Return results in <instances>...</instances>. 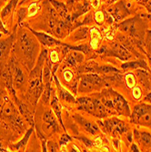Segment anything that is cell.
I'll use <instances>...</instances> for the list:
<instances>
[{"mask_svg": "<svg viewBox=\"0 0 151 152\" xmlns=\"http://www.w3.org/2000/svg\"><path fill=\"white\" fill-rule=\"evenodd\" d=\"M26 27L28 28L33 34L34 36L36 37V39L38 40V42L42 45L44 48H55L57 46H59V45H62L63 42H61V41L56 39L55 37L46 34V33H43V32H38V31H36L34 29H32L30 26H26Z\"/></svg>", "mask_w": 151, "mask_h": 152, "instance_id": "5bb4252c", "label": "cell"}, {"mask_svg": "<svg viewBox=\"0 0 151 152\" xmlns=\"http://www.w3.org/2000/svg\"><path fill=\"white\" fill-rule=\"evenodd\" d=\"M53 80L55 82V86H56L57 93L58 94V96L61 100L67 103H77V100L74 98V96L61 85V83L58 80V77L56 76V74L53 75Z\"/></svg>", "mask_w": 151, "mask_h": 152, "instance_id": "ac0fdd59", "label": "cell"}, {"mask_svg": "<svg viewBox=\"0 0 151 152\" xmlns=\"http://www.w3.org/2000/svg\"><path fill=\"white\" fill-rule=\"evenodd\" d=\"M43 123L46 131H50L51 133H58L60 131L57 116L54 115L53 110H47L45 112L43 116Z\"/></svg>", "mask_w": 151, "mask_h": 152, "instance_id": "e0dca14e", "label": "cell"}, {"mask_svg": "<svg viewBox=\"0 0 151 152\" xmlns=\"http://www.w3.org/2000/svg\"><path fill=\"white\" fill-rule=\"evenodd\" d=\"M90 5L94 8H98L100 7V0H90Z\"/></svg>", "mask_w": 151, "mask_h": 152, "instance_id": "74e56055", "label": "cell"}, {"mask_svg": "<svg viewBox=\"0 0 151 152\" xmlns=\"http://www.w3.org/2000/svg\"><path fill=\"white\" fill-rule=\"evenodd\" d=\"M130 151H136V152H139V151H141L139 147L138 146L136 142H131V145H130Z\"/></svg>", "mask_w": 151, "mask_h": 152, "instance_id": "8d00e7d4", "label": "cell"}, {"mask_svg": "<svg viewBox=\"0 0 151 152\" xmlns=\"http://www.w3.org/2000/svg\"><path fill=\"white\" fill-rule=\"evenodd\" d=\"M133 137L136 143L140 146L143 151H151V133L147 131H139V129H134Z\"/></svg>", "mask_w": 151, "mask_h": 152, "instance_id": "9a60e30c", "label": "cell"}, {"mask_svg": "<svg viewBox=\"0 0 151 152\" xmlns=\"http://www.w3.org/2000/svg\"><path fill=\"white\" fill-rule=\"evenodd\" d=\"M61 148L60 146L56 143L55 141H47V151H52V152H56V151H60Z\"/></svg>", "mask_w": 151, "mask_h": 152, "instance_id": "836d02e7", "label": "cell"}, {"mask_svg": "<svg viewBox=\"0 0 151 152\" xmlns=\"http://www.w3.org/2000/svg\"><path fill=\"white\" fill-rule=\"evenodd\" d=\"M9 68H10V73L12 77V82H13V86L14 88L16 90L17 89H21L25 83L26 81V74L24 73L22 67L20 66V63L18 61L16 57L12 55L11 58H9L8 61Z\"/></svg>", "mask_w": 151, "mask_h": 152, "instance_id": "8fae6325", "label": "cell"}, {"mask_svg": "<svg viewBox=\"0 0 151 152\" xmlns=\"http://www.w3.org/2000/svg\"><path fill=\"white\" fill-rule=\"evenodd\" d=\"M73 118L77 121L78 125L85 131H87L88 134L92 136H96L100 132V129L97 124H95L94 122L85 118L84 117H82L78 114H76L73 116Z\"/></svg>", "mask_w": 151, "mask_h": 152, "instance_id": "2e32d148", "label": "cell"}, {"mask_svg": "<svg viewBox=\"0 0 151 152\" xmlns=\"http://www.w3.org/2000/svg\"><path fill=\"white\" fill-rule=\"evenodd\" d=\"M109 84L104 77L97 73H83L79 77L77 92L93 93L102 90Z\"/></svg>", "mask_w": 151, "mask_h": 152, "instance_id": "277c9868", "label": "cell"}, {"mask_svg": "<svg viewBox=\"0 0 151 152\" xmlns=\"http://www.w3.org/2000/svg\"><path fill=\"white\" fill-rule=\"evenodd\" d=\"M38 4L37 3H32L28 8H27V17H32L35 14H36L37 10H38Z\"/></svg>", "mask_w": 151, "mask_h": 152, "instance_id": "e575fe53", "label": "cell"}, {"mask_svg": "<svg viewBox=\"0 0 151 152\" xmlns=\"http://www.w3.org/2000/svg\"><path fill=\"white\" fill-rule=\"evenodd\" d=\"M144 7H145L147 8V12L151 14V0H148V1L147 2V4H146V5H145Z\"/></svg>", "mask_w": 151, "mask_h": 152, "instance_id": "f35d334b", "label": "cell"}, {"mask_svg": "<svg viewBox=\"0 0 151 152\" xmlns=\"http://www.w3.org/2000/svg\"><path fill=\"white\" fill-rule=\"evenodd\" d=\"M146 23L139 16L123 20L119 23L118 28L121 32L129 35L134 38L144 40L146 35Z\"/></svg>", "mask_w": 151, "mask_h": 152, "instance_id": "8992f818", "label": "cell"}, {"mask_svg": "<svg viewBox=\"0 0 151 152\" xmlns=\"http://www.w3.org/2000/svg\"><path fill=\"white\" fill-rule=\"evenodd\" d=\"M0 121L5 127L18 133H21L26 127L18 108L3 90H0Z\"/></svg>", "mask_w": 151, "mask_h": 152, "instance_id": "3957f363", "label": "cell"}, {"mask_svg": "<svg viewBox=\"0 0 151 152\" xmlns=\"http://www.w3.org/2000/svg\"><path fill=\"white\" fill-rule=\"evenodd\" d=\"M99 125L103 128V131L113 137H117L123 134H126L129 130L128 124L123 120L113 117L110 118H106L103 122H98Z\"/></svg>", "mask_w": 151, "mask_h": 152, "instance_id": "ba28073f", "label": "cell"}, {"mask_svg": "<svg viewBox=\"0 0 151 152\" xmlns=\"http://www.w3.org/2000/svg\"><path fill=\"white\" fill-rule=\"evenodd\" d=\"M93 19L98 26H102L107 20V13H104L101 10H97L93 15Z\"/></svg>", "mask_w": 151, "mask_h": 152, "instance_id": "f546056e", "label": "cell"}, {"mask_svg": "<svg viewBox=\"0 0 151 152\" xmlns=\"http://www.w3.org/2000/svg\"><path fill=\"white\" fill-rule=\"evenodd\" d=\"M84 59H85L84 53H82L80 51H77V50L69 49V51H68V53L66 54V56L64 58V61L67 66L77 67L78 65L83 63Z\"/></svg>", "mask_w": 151, "mask_h": 152, "instance_id": "ffe728a7", "label": "cell"}, {"mask_svg": "<svg viewBox=\"0 0 151 152\" xmlns=\"http://www.w3.org/2000/svg\"><path fill=\"white\" fill-rule=\"evenodd\" d=\"M0 32L3 33V34H5V35H10L9 31L6 28L5 26H4V24H3V20H2L1 17H0Z\"/></svg>", "mask_w": 151, "mask_h": 152, "instance_id": "d590c367", "label": "cell"}, {"mask_svg": "<svg viewBox=\"0 0 151 152\" xmlns=\"http://www.w3.org/2000/svg\"><path fill=\"white\" fill-rule=\"evenodd\" d=\"M77 103L79 110H83L98 118H105L109 115L107 109L98 98V95L96 96H81L77 99Z\"/></svg>", "mask_w": 151, "mask_h": 152, "instance_id": "5b68a950", "label": "cell"}, {"mask_svg": "<svg viewBox=\"0 0 151 152\" xmlns=\"http://www.w3.org/2000/svg\"><path fill=\"white\" fill-rule=\"evenodd\" d=\"M107 90L109 99H110L112 108L116 111L117 115L129 117L131 114V110L128 101L125 99L124 96L111 88H107Z\"/></svg>", "mask_w": 151, "mask_h": 152, "instance_id": "30bf717a", "label": "cell"}, {"mask_svg": "<svg viewBox=\"0 0 151 152\" xmlns=\"http://www.w3.org/2000/svg\"><path fill=\"white\" fill-rule=\"evenodd\" d=\"M18 3V0H10V2L2 9L1 13H0V17H1L2 20H6V18L11 15L13 11L17 7Z\"/></svg>", "mask_w": 151, "mask_h": 152, "instance_id": "83f0119b", "label": "cell"}, {"mask_svg": "<svg viewBox=\"0 0 151 152\" xmlns=\"http://www.w3.org/2000/svg\"><path fill=\"white\" fill-rule=\"evenodd\" d=\"M16 105L18 106V108L19 110L20 114L22 117L27 121V123L29 124L31 127H34V117H33V112L29 109V107H27L26 104L22 102L20 99H18L17 102H15Z\"/></svg>", "mask_w": 151, "mask_h": 152, "instance_id": "603a6c76", "label": "cell"}, {"mask_svg": "<svg viewBox=\"0 0 151 152\" xmlns=\"http://www.w3.org/2000/svg\"><path fill=\"white\" fill-rule=\"evenodd\" d=\"M48 57V51L44 48L38 55L36 62L30 71L28 77V87H27L26 99L32 106H36L38 102V99L41 96L44 90L43 83V67L46 62V59Z\"/></svg>", "mask_w": 151, "mask_h": 152, "instance_id": "7a4b0ae2", "label": "cell"}, {"mask_svg": "<svg viewBox=\"0 0 151 152\" xmlns=\"http://www.w3.org/2000/svg\"><path fill=\"white\" fill-rule=\"evenodd\" d=\"M129 118L131 123L151 129V105L147 103L136 105Z\"/></svg>", "mask_w": 151, "mask_h": 152, "instance_id": "52a82bcc", "label": "cell"}, {"mask_svg": "<svg viewBox=\"0 0 151 152\" xmlns=\"http://www.w3.org/2000/svg\"><path fill=\"white\" fill-rule=\"evenodd\" d=\"M72 141V137L69 136L68 134L65 133L63 135H61V137H60V140H59V146L60 148H64L65 146H66L69 142Z\"/></svg>", "mask_w": 151, "mask_h": 152, "instance_id": "d6a6232c", "label": "cell"}, {"mask_svg": "<svg viewBox=\"0 0 151 152\" xmlns=\"http://www.w3.org/2000/svg\"><path fill=\"white\" fill-rule=\"evenodd\" d=\"M75 139H77V140H78L79 141H81L82 143H83L86 147H88V148H93V147L96 145V143H95L94 141L90 140L89 139H88V137H85V136H81V135H79V136H75Z\"/></svg>", "mask_w": 151, "mask_h": 152, "instance_id": "1f68e13d", "label": "cell"}, {"mask_svg": "<svg viewBox=\"0 0 151 152\" xmlns=\"http://www.w3.org/2000/svg\"><path fill=\"white\" fill-rule=\"evenodd\" d=\"M146 18H147V19H149V20L151 21V14H147V15L146 16Z\"/></svg>", "mask_w": 151, "mask_h": 152, "instance_id": "b9f144b4", "label": "cell"}, {"mask_svg": "<svg viewBox=\"0 0 151 152\" xmlns=\"http://www.w3.org/2000/svg\"><path fill=\"white\" fill-rule=\"evenodd\" d=\"M50 106H51V108L53 110L54 114L57 116L59 123L61 124V126L63 128L64 130H66L65 129V126H64V123H63V119H62V115H61V106H60V103H59V100H58V96L57 95V90L54 89L52 88L51 89V96H50Z\"/></svg>", "mask_w": 151, "mask_h": 152, "instance_id": "44dd1931", "label": "cell"}, {"mask_svg": "<svg viewBox=\"0 0 151 152\" xmlns=\"http://www.w3.org/2000/svg\"><path fill=\"white\" fill-rule=\"evenodd\" d=\"M121 68L124 70H129V69H143L146 71H149V66L147 65V63L143 60H135V61H127L125 63H123L121 65Z\"/></svg>", "mask_w": 151, "mask_h": 152, "instance_id": "cb8c5ba5", "label": "cell"}, {"mask_svg": "<svg viewBox=\"0 0 151 152\" xmlns=\"http://www.w3.org/2000/svg\"><path fill=\"white\" fill-rule=\"evenodd\" d=\"M145 99H146V100H148V99H149V100H151V92H150V93H148V95L146 96Z\"/></svg>", "mask_w": 151, "mask_h": 152, "instance_id": "60d3db41", "label": "cell"}, {"mask_svg": "<svg viewBox=\"0 0 151 152\" xmlns=\"http://www.w3.org/2000/svg\"><path fill=\"white\" fill-rule=\"evenodd\" d=\"M17 15H18V26H20L22 24V22L24 21V19L27 17V8L26 7H20L18 12H17Z\"/></svg>", "mask_w": 151, "mask_h": 152, "instance_id": "4dcf8cb0", "label": "cell"}, {"mask_svg": "<svg viewBox=\"0 0 151 152\" xmlns=\"http://www.w3.org/2000/svg\"><path fill=\"white\" fill-rule=\"evenodd\" d=\"M136 1L139 2V4H140L142 6H145L147 4V2L148 1V0H136Z\"/></svg>", "mask_w": 151, "mask_h": 152, "instance_id": "ab89813d", "label": "cell"}, {"mask_svg": "<svg viewBox=\"0 0 151 152\" xmlns=\"http://www.w3.org/2000/svg\"><path fill=\"white\" fill-rule=\"evenodd\" d=\"M89 32H90V37H91L90 46L92 47V48H98V45L102 40L101 33L99 32L98 28H96V27H92L89 30Z\"/></svg>", "mask_w": 151, "mask_h": 152, "instance_id": "4316f807", "label": "cell"}, {"mask_svg": "<svg viewBox=\"0 0 151 152\" xmlns=\"http://www.w3.org/2000/svg\"><path fill=\"white\" fill-rule=\"evenodd\" d=\"M107 11L109 13V15H110V17H112V18L116 22L123 21L131 14L130 10L128 9L125 2L122 1V0L117 1L111 7H109Z\"/></svg>", "mask_w": 151, "mask_h": 152, "instance_id": "4fadbf2b", "label": "cell"}, {"mask_svg": "<svg viewBox=\"0 0 151 152\" xmlns=\"http://www.w3.org/2000/svg\"><path fill=\"white\" fill-rule=\"evenodd\" d=\"M33 131H34V127H31L29 129H27L26 134L23 136V137L18 142L10 144L9 148L11 149V151H25L26 146L27 142H28V140L30 139V136L32 135Z\"/></svg>", "mask_w": 151, "mask_h": 152, "instance_id": "7402d4cb", "label": "cell"}, {"mask_svg": "<svg viewBox=\"0 0 151 152\" xmlns=\"http://www.w3.org/2000/svg\"><path fill=\"white\" fill-rule=\"evenodd\" d=\"M98 54L105 57H116L123 61H128L132 58V54L119 42H113L110 46H103L98 51Z\"/></svg>", "mask_w": 151, "mask_h": 152, "instance_id": "9c48e42d", "label": "cell"}, {"mask_svg": "<svg viewBox=\"0 0 151 152\" xmlns=\"http://www.w3.org/2000/svg\"><path fill=\"white\" fill-rule=\"evenodd\" d=\"M145 49H146V54L148 58L149 66L151 68V29L146 31L145 35Z\"/></svg>", "mask_w": 151, "mask_h": 152, "instance_id": "f1b7e54d", "label": "cell"}, {"mask_svg": "<svg viewBox=\"0 0 151 152\" xmlns=\"http://www.w3.org/2000/svg\"><path fill=\"white\" fill-rule=\"evenodd\" d=\"M16 30L17 27L7 38L0 40V71L8 64L10 58V52L12 51L14 43L16 41Z\"/></svg>", "mask_w": 151, "mask_h": 152, "instance_id": "7c38bea8", "label": "cell"}, {"mask_svg": "<svg viewBox=\"0 0 151 152\" xmlns=\"http://www.w3.org/2000/svg\"><path fill=\"white\" fill-rule=\"evenodd\" d=\"M49 2L51 3L53 8L58 13L59 18L65 19L68 17V8L64 3L59 2L58 0H49Z\"/></svg>", "mask_w": 151, "mask_h": 152, "instance_id": "484cf974", "label": "cell"}, {"mask_svg": "<svg viewBox=\"0 0 151 152\" xmlns=\"http://www.w3.org/2000/svg\"><path fill=\"white\" fill-rule=\"evenodd\" d=\"M12 50L18 61L31 71L39 55V42L34 34L20 27Z\"/></svg>", "mask_w": 151, "mask_h": 152, "instance_id": "6da1fadb", "label": "cell"}, {"mask_svg": "<svg viewBox=\"0 0 151 152\" xmlns=\"http://www.w3.org/2000/svg\"><path fill=\"white\" fill-rule=\"evenodd\" d=\"M89 30H90V28L88 26H78L77 28L71 34L70 39L73 41H76V42H78V41H81V40H85L88 38Z\"/></svg>", "mask_w": 151, "mask_h": 152, "instance_id": "d4e9b609", "label": "cell"}, {"mask_svg": "<svg viewBox=\"0 0 151 152\" xmlns=\"http://www.w3.org/2000/svg\"><path fill=\"white\" fill-rule=\"evenodd\" d=\"M72 7H73V12L70 18H71V21L75 22L76 20H77L79 17L88 12L92 7L90 5V1H88V0H78L77 2H76V5H73Z\"/></svg>", "mask_w": 151, "mask_h": 152, "instance_id": "d6986e66", "label": "cell"}]
</instances>
